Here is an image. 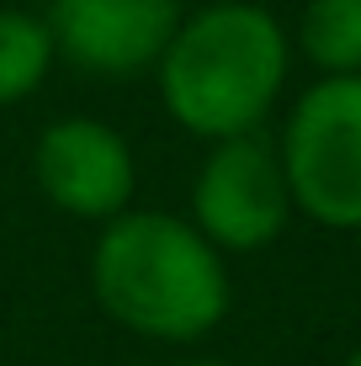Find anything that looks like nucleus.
Segmentation results:
<instances>
[{"label": "nucleus", "instance_id": "obj_1", "mask_svg": "<svg viewBox=\"0 0 361 366\" xmlns=\"http://www.w3.org/2000/svg\"><path fill=\"white\" fill-rule=\"evenodd\" d=\"M91 292L102 313L144 340H202L229 313V271L186 218L117 212L91 255Z\"/></svg>", "mask_w": 361, "mask_h": 366}, {"label": "nucleus", "instance_id": "obj_2", "mask_svg": "<svg viewBox=\"0 0 361 366\" xmlns=\"http://www.w3.org/2000/svg\"><path fill=\"white\" fill-rule=\"evenodd\" d=\"M154 69L170 117L186 133L223 144L266 122L287 80V37L271 11L223 0L181 21Z\"/></svg>", "mask_w": 361, "mask_h": 366}, {"label": "nucleus", "instance_id": "obj_3", "mask_svg": "<svg viewBox=\"0 0 361 366\" xmlns=\"http://www.w3.org/2000/svg\"><path fill=\"white\" fill-rule=\"evenodd\" d=\"M277 159L292 207L325 229H361V74H330L303 91Z\"/></svg>", "mask_w": 361, "mask_h": 366}, {"label": "nucleus", "instance_id": "obj_4", "mask_svg": "<svg viewBox=\"0 0 361 366\" xmlns=\"http://www.w3.org/2000/svg\"><path fill=\"white\" fill-rule=\"evenodd\" d=\"M292 218V192L266 138H223L192 186V229L213 249H266Z\"/></svg>", "mask_w": 361, "mask_h": 366}, {"label": "nucleus", "instance_id": "obj_5", "mask_svg": "<svg viewBox=\"0 0 361 366\" xmlns=\"http://www.w3.org/2000/svg\"><path fill=\"white\" fill-rule=\"evenodd\" d=\"M181 27V0H54L48 32L69 64L128 80L159 64Z\"/></svg>", "mask_w": 361, "mask_h": 366}, {"label": "nucleus", "instance_id": "obj_6", "mask_svg": "<svg viewBox=\"0 0 361 366\" xmlns=\"http://www.w3.org/2000/svg\"><path fill=\"white\" fill-rule=\"evenodd\" d=\"M32 170L43 197L85 223H112L133 202V154L96 117H64L43 128L32 149Z\"/></svg>", "mask_w": 361, "mask_h": 366}, {"label": "nucleus", "instance_id": "obj_7", "mask_svg": "<svg viewBox=\"0 0 361 366\" xmlns=\"http://www.w3.org/2000/svg\"><path fill=\"white\" fill-rule=\"evenodd\" d=\"M48 64H54L48 21L27 11H0V107L32 96L48 80Z\"/></svg>", "mask_w": 361, "mask_h": 366}, {"label": "nucleus", "instance_id": "obj_8", "mask_svg": "<svg viewBox=\"0 0 361 366\" xmlns=\"http://www.w3.org/2000/svg\"><path fill=\"white\" fill-rule=\"evenodd\" d=\"M297 37L325 74H361V0H308Z\"/></svg>", "mask_w": 361, "mask_h": 366}, {"label": "nucleus", "instance_id": "obj_9", "mask_svg": "<svg viewBox=\"0 0 361 366\" xmlns=\"http://www.w3.org/2000/svg\"><path fill=\"white\" fill-rule=\"evenodd\" d=\"M186 366H229V361H186Z\"/></svg>", "mask_w": 361, "mask_h": 366}, {"label": "nucleus", "instance_id": "obj_10", "mask_svg": "<svg viewBox=\"0 0 361 366\" xmlns=\"http://www.w3.org/2000/svg\"><path fill=\"white\" fill-rule=\"evenodd\" d=\"M345 366H361V350H356V356H351V361H345Z\"/></svg>", "mask_w": 361, "mask_h": 366}]
</instances>
